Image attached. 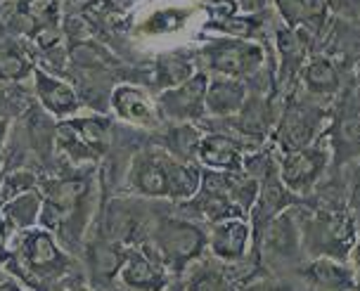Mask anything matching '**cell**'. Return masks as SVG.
Instances as JSON below:
<instances>
[{"mask_svg": "<svg viewBox=\"0 0 360 291\" xmlns=\"http://www.w3.org/2000/svg\"><path fill=\"white\" fill-rule=\"evenodd\" d=\"M43 194V209L38 225L53 232L60 247L76 249L88 228L95 209V180L93 176L50 178L38 185Z\"/></svg>", "mask_w": 360, "mask_h": 291, "instance_id": "cell-1", "label": "cell"}, {"mask_svg": "<svg viewBox=\"0 0 360 291\" xmlns=\"http://www.w3.org/2000/svg\"><path fill=\"white\" fill-rule=\"evenodd\" d=\"M0 263L10 277L19 280L27 289H45L57 284L72 270V258L60 247L55 235L38 225L15 232L0 251Z\"/></svg>", "mask_w": 360, "mask_h": 291, "instance_id": "cell-2", "label": "cell"}, {"mask_svg": "<svg viewBox=\"0 0 360 291\" xmlns=\"http://www.w3.org/2000/svg\"><path fill=\"white\" fill-rule=\"evenodd\" d=\"M199 183H202V166L183 164L162 147L135 152L126 173L128 192L145 199L188 202L197 194Z\"/></svg>", "mask_w": 360, "mask_h": 291, "instance_id": "cell-3", "label": "cell"}, {"mask_svg": "<svg viewBox=\"0 0 360 291\" xmlns=\"http://www.w3.org/2000/svg\"><path fill=\"white\" fill-rule=\"evenodd\" d=\"M147 251L166 268V273L180 275L204 256L209 244V232L195 221L183 218H157L150 230Z\"/></svg>", "mask_w": 360, "mask_h": 291, "instance_id": "cell-4", "label": "cell"}, {"mask_svg": "<svg viewBox=\"0 0 360 291\" xmlns=\"http://www.w3.org/2000/svg\"><path fill=\"white\" fill-rule=\"evenodd\" d=\"M57 152L72 166H93L112 147V121L105 114H76L57 124Z\"/></svg>", "mask_w": 360, "mask_h": 291, "instance_id": "cell-5", "label": "cell"}, {"mask_svg": "<svg viewBox=\"0 0 360 291\" xmlns=\"http://www.w3.org/2000/svg\"><path fill=\"white\" fill-rule=\"evenodd\" d=\"M301 247L313 258L330 256L337 261H346L356 244V228L353 216L342 209H318L311 216L299 221Z\"/></svg>", "mask_w": 360, "mask_h": 291, "instance_id": "cell-6", "label": "cell"}, {"mask_svg": "<svg viewBox=\"0 0 360 291\" xmlns=\"http://www.w3.org/2000/svg\"><path fill=\"white\" fill-rule=\"evenodd\" d=\"M195 62L202 64L204 74L209 76H228L247 83L266 64V53L256 41L244 38H218V41L204 45L195 55Z\"/></svg>", "mask_w": 360, "mask_h": 291, "instance_id": "cell-7", "label": "cell"}, {"mask_svg": "<svg viewBox=\"0 0 360 291\" xmlns=\"http://www.w3.org/2000/svg\"><path fill=\"white\" fill-rule=\"evenodd\" d=\"M323 121L325 112L320 107H313L304 100H297V97H289L287 107L280 114V121L275 124V145L280 147V152H292L313 145L320 128H323Z\"/></svg>", "mask_w": 360, "mask_h": 291, "instance_id": "cell-8", "label": "cell"}, {"mask_svg": "<svg viewBox=\"0 0 360 291\" xmlns=\"http://www.w3.org/2000/svg\"><path fill=\"white\" fill-rule=\"evenodd\" d=\"M209 74L195 71L188 81H183L176 88L157 93V107L162 119L171 124H202L207 109H204V95H207Z\"/></svg>", "mask_w": 360, "mask_h": 291, "instance_id": "cell-9", "label": "cell"}, {"mask_svg": "<svg viewBox=\"0 0 360 291\" xmlns=\"http://www.w3.org/2000/svg\"><path fill=\"white\" fill-rule=\"evenodd\" d=\"M259 256L273 268L292 265L299 261L301 254V228L294 206H289L266 225L259 237Z\"/></svg>", "mask_w": 360, "mask_h": 291, "instance_id": "cell-10", "label": "cell"}, {"mask_svg": "<svg viewBox=\"0 0 360 291\" xmlns=\"http://www.w3.org/2000/svg\"><path fill=\"white\" fill-rule=\"evenodd\" d=\"M332 152L323 145H308L301 150L282 152L278 176L292 194H308L327 171Z\"/></svg>", "mask_w": 360, "mask_h": 291, "instance_id": "cell-11", "label": "cell"}, {"mask_svg": "<svg viewBox=\"0 0 360 291\" xmlns=\"http://www.w3.org/2000/svg\"><path fill=\"white\" fill-rule=\"evenodd\" d=\"M109 109L119 121L135 128H159L164 121L157 100L150 95V90L138 83H119L109 93Z\"/></svg>", "mask_w": 360, "mask_h": 291, "instance_id": "cell-12", "label": "cell"}, {"mask_svg": "<svg viewBox=\"0 0 360 291\" xmlns=\"http://www.w3.org/2000/svg\"><path fill=\"white\" fill-rule=\"evenodd\" d=\"M330 145L337 164L360 157V95L346 93L339 100L332 114Z\"/></svg>", "mask_w": 360, "mask_h": 291, "instance_id": "cell-13", "label": "cell"}, {"mask_svg": "<svg viewBox=\"0 0 360 291\" xmlns=\"http://www.w3.org/2000/svg\"><path fill=\"white\" fill-rule=\"evenodd\" d=\"M117 277L128 291H164L169 284L166 268L145 247H124Z\"/></svg>", "mask_w": 360, "mask_h": 291, "instance_id": "cell-14", "label": "cell"}, {"mask_svg": "<svg viewBox=\"0 0 360 291\" xmlns=\"http://www.w3.org/2000/svg\"><path fill=\"white\" fill-rule=\"evenodd\" d=\"M294 204H297V194H292L285 185H282V180L278 176V168L275 166L268 168V171L259 178V194H256L254 206L247 218V221H252L249 225H252V237L256 242H259L261 232L266 230V225Z\"/></svg>", "mask_w": 360, "mask_h": 291, "instance_id": "cell-15", "label": "cell"}, {"mask_svg": "<svg viewBox=\"0 0 360 291\" xmlns=\"http://www.w3.org/2000/svg\"><path fill=\"white\" fill-rule=\"evenodd\" d=\"M34 95L45 112L55 116L57 121L72 119L81 112V97L72 83L50 74L45 69H34Z\"/></svg>", "mask_w": 360, "mask_h": 291, "instance_id": "cell-16", "label": "cell"}, {"mask_svg": "<svg viewBox=\"0 0 360 291\" xmlns=\"http://www.w3.org/2000/svg\"><path fill=\"white\" fill-rule=\"evenodd\" d=\"M218 121H225V124L233 128V131L240 135L237 140H240L242 145H244V140L263 142V138L270 133V128L275 124V109L268 97L247 95L240 112L235 116H230V119H218Z\"/></svg>", "mask_w": 360, "mask_h": 291, "instance_id": "cell-17", "label": "cell"}, {"mask_svg": "<svg viewBox=\"0 0 360 291\" xmlns=\"http://www.w3.org/2000/svg\"><path fill=\"white\" fill-rule=\"evenodd\" d=\"M247 147L228 133H204L197 147V164L209 171H242Z\"/></svg>", "mask_w": 360, "mask_h": 291, "instance_id": "cell-18", "label": "cell"}, {"mask_svg": "<svg viewBox=\"0 0 360 291\" xmlns=\"http://www.w3.org/2000/svg\"><path fill=\"white\" fill-rule=\"evenodd\" d=\"M252 244V225L244 218L216 223L209 232L207 249L223 263H242Z\"/></svg>", "mask_w": 360, "mask_h": 291, "instance_id": "cell-19", "label": "cell"}, {"mask_svg": "<svg viewBox=\"0 0 360 291\" xmlns=\"http://www.w3.org/2000/svg\"><path fill=\"white\" fill-rule=\"evenodd\" d=\"M311 41L313 36L306 34L301 29H287L285 24H280L275 29V48H278V83L285 86L299 76L301 67L308 60V50H311Z\"/></svg>", "mask_w": 360, "mask_h": 291, "instance_id": "cell-20", "label": "cell"}, {"mask_svg": "<svg viewBox=\"0 0 360 291\" xmlns=\"http://www.w3.org/2000/svg\"><path fill=\"white\" fill-rule=\"evenodd\" d=\"M278 15L287 29H301L311 36H320L330 19L327 0H273Z\"/></svg>", "mask_w": 360, "mask_h": 291, "instance_id": "cell-21", "label": "cell"}, {"mask_svg": "<svg viewBox=\"0 0 360 291\" xmlns=\"http://www.w3.org/2000/svg\"><path fill=\"white\" fill-rule=\"evenodd\" d=\"M249 90L247 83L228 76H209L207 95H204V109L211 119H230L242 109Z\"/></svg>", "mask_w": 360, "mask_h": 291, "instance_id": "cell-22", "label": "cell"}, {"mask_svg": "<svg viewBox=\"0 0 360 291\" xmlns=\"http://www.w3.org/2000/svg\"><path fill=\"white\" fill-rule=\"evenodd\" d=\"M304 280L313 291H351L356 289L353 270L344 261L330 256H318L301 270Z\"/></svg>", "mask_w": 360, "mask_h": 291, "instance_id": "cell-23", "label": "cell"}, {"mask_svg": "<svg viewBox=\"0 0 360 291\" xmlns=\"http://www.w3.org/2000/svg\"><path fill=\"white\" fill-rule=\"evenodd\" d=\"M41 209H43V194L36 187V190L17 194L15 199L0 204V218L10 225L12 232H22L36 228L38 218H41Z\"/></svg>", "mask_w": 360, "mask_h": 291, "instance_id": "cell-24", "label": "cell"}, {"mask_svg": "<svg viewBox=\"0 0 360 291\" xmlns=\"http://www.w3.org/2000/svg\"><path fill=\"white\" fill-rule=\"evenodd\" d=\"M197 71L195 55L188 53H162L154 60L152 69V83L154 88L162 93V90L176 88L183 81H188L192 74Z\"/></svg>", "mask_w": 360, "mask_h": 291, "instance_id": "cell-25", "label": "cell"}, {"mask_svg": "<svg viewBox=\"0 0 360 291\" xmlns=\"http://www.w3.org/2000/svg\"><path fill=\"white\" fill-rule=\"evenodd\" d=\"M299 76L308 95L327 97L337 93L339 86H342V79H339V71L334 67V62L323 55L308 57L306 64L299 71Z\"/></svg>", "mask_w": 360, "mask_h": 291, "instance_id": "cell-26", "label": "cell"}, {"mask_svg": "<svg viewBox=\"0 0 360 291\" xmlns=\"http://www.w3.org/2000/svg\"><path fill=\"white\" fill-rule=\"evenodd\" d=\"M204 131L199 124H173L162 135V150L183 164H197V147Z\"/></svg>", "mask_w": 360, "mask_h": 291, "instance_id": "cell-27", "label": "cell"}, {"mask_svg": "<svg viewBox=\"0 0 360 291\" xmlns=\"http://www.w3.org/2000/svg\"><path fill=\"white\" fill-rule=\"evenodd\" d=\"M190 268L192 273L185 280L183 291H237L235 280H230L225 270L216 268L209 261H197Z\"/></svg>", "mask_w": 360, "mask_h": 291, "instance_id": "cell-28", "label": "cell"}, {"mask_svg": "<svg viewBox=\"0 0 360 291\" xmlns=\"http://www.w3.org/2000/svg\"><path fill=\"white\" fill-rule=\"evenodd\" d=\"M36 187H38V178L34 171H29V168H15V171H10L8 176L0 180V204L15 199L17 194L36 190Z\"/></svg>", "mask_w": 360, "mask_h": 291, "instance_id": "cell-29", "label": "cell"}, {"mask_svg": "<svg viewBox=\"0 0 360 291\" xmlns=\"http://www.w3.org/2000/svg\"><path fill=\"white\" fill-rule=\"evenodd\" d=\"M138 0H88L83 12H90L88 17H102V19H117L124 17L133 10Z\"/></svg>", "mask_w": 360, "mask_h": 291, "instance_id": "cell-30", "label": "cell"}, {"mask_svg": "<svg viewBox=\"0 0 360 291\" xmlns=\"http://www.w3.org/2000/svg\"><path fill=\"white\" fill-rule=\"evenodd\" d=\"M242 291H294V289L287 287L285 282L273 280V277H261V280L254 277V282H249Z\"/></svg>", "mask_w": 360, "mask_h": 291, "instance_id": "cell-31", "label": "cell"}, {"mask_svg": "<svg viewBox=\"0 0 360 291\" xmlns=\"http://www.w3.org/2000/svg\"><path fill=\"white\" fill-rule=\"evenodd\" d=\"M351 209L360 218V168H358L356 178H353V185H351Z\"/></svg>", "mask_w": 360, "mask_h": 291, "instance_id": "cell-32", "label": "cell"}, {"mask_svg": "<svg viewBox=\"0 0 360 291\" xmlns=\"http://www.w3.org/2000/svg\"><path fill=\"white\" fill-rule=\"evenodd\" d=\"M0 291H29V289L19 280H15V277L5 275L3 280H0Z\"/></svg>", "mask_w": 360, "mask_h": 291, "instance_id": "cell-33", "label": "cell"}, {"mask_svg": "<svg viewBox=\"0 0 360 291\" xmlns=\"http://www.w3.org/2000/svg\"><path fill=\"white\" fill-rule=\"evenodd\" d=\"M351 256H353V277H356V284H360V239L353 244Z\"/></svg>", "mask_w": 360, "mask_h": 291, "instance_id": "cell-34", "label": "cell"}, {"mask_svg": "<svg viewBox=\"0 0 360 291\" xmlns=\"http://www.w3.org/2000/svg\"><path fill=\"white\" fill-rule=\"evenodd\" d=\"M8 135H10V119H0V152L5 150Z\"/></svg>", "mask_w": 360, "mask_h": 291, "instance_id": "cell-35", "label": "cell"}, {"mask_svg": "<svg viewBox=\"0 0 360 291\" xmlns=\"http://www.w3.org/2000/svg\"><path fill=\"white\" fill-rule=\"evenodd\" d=\"M62 291H95V289H90V287H67Z\"/></svg>", "mask_w": 360, "mask_h": 291, "instance_id": "cell-36", "label": "cell"}, {"mask_svg": "<svg viewBox=\"0 0 360 291\" xmlns=\"http://www.w3.org/2000/svg\"><path fill=\"white\" fill-rule=\"evenodd\" d=\"M353 69H356V81H358V86H360V55H358V60H356V67H353Z\"/></svg>", "mask_w": 360, "mask_h": 291, "instance_id": "cell-37", "label": "cell"}, {"mask_svg": "<svg viewBox=\"0 0 360 291\" xmlns=\"http://www.w3.org/2000/svg\"><path fill=\"white\" fill-rule=\"evenodd\" d=\"M0 12H3V3H0Z\"/></svg>", "mask_w": 360, "mask_h": 291, "instance_id": "cell-38", "label": "cell"}, {"mask_svg": "<svg viewBox=\"0 0 360 291\" xmlns=\"http://www.w3.org/2000/svg\"><path fill=\"white\" fill-rule=\"evenodd\" d=\"M0 3H3V0H0Z\"/></svg>", "mask_w": 360, "mask_h": 291, "instance_id": "cell-39", "label": "cell"}]
</instances>
